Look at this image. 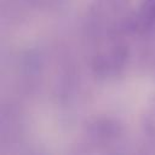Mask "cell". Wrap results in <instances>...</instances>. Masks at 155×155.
Listing matches in <instances>:
<instances>
[{
    "instance_id": "1",
    "label": "cell",
    "mask_w": 155,
    "mask_h": 155,
    "mask_svg": "<svg viewBox=\"0 0 155 155\" xmlns=\"http://www.w3.org/2000/svg\"><path fill=\"white\" fill-rule=\"evenodd\" d=\"M138 19L144 27H150L155 23V0H144L142 2Z\"/></svg>"
}]
</instances>
